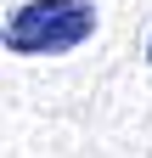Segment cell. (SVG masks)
<instances>
[{"label":"cell","instance_id":"1","mask_svg":"<svg viewBox=\"0 0 152 158\" xmlns=\"http://www.w3.org/2000/svg\"><path fill=\"white\" fill-rule=\"evenodd\" d=\"M96 34V6L90 0H28L23 11L6 17V51L17 56H56V51H73Z\"/></svg>","mask_w":152,"mask_h":158},{"label":"cell","instance_id":"2","mask_svg":"<svg viewBox=\"0 0 152 158\" xmlns=\"http://www.w3.org/2000/svg\"><path fill=\"white\" fill-rule=\"evenodd\" d=\"M146 56H152V40H146Z\"/></svg>","mask_w":152,"mask_h":158}]
</instances>
